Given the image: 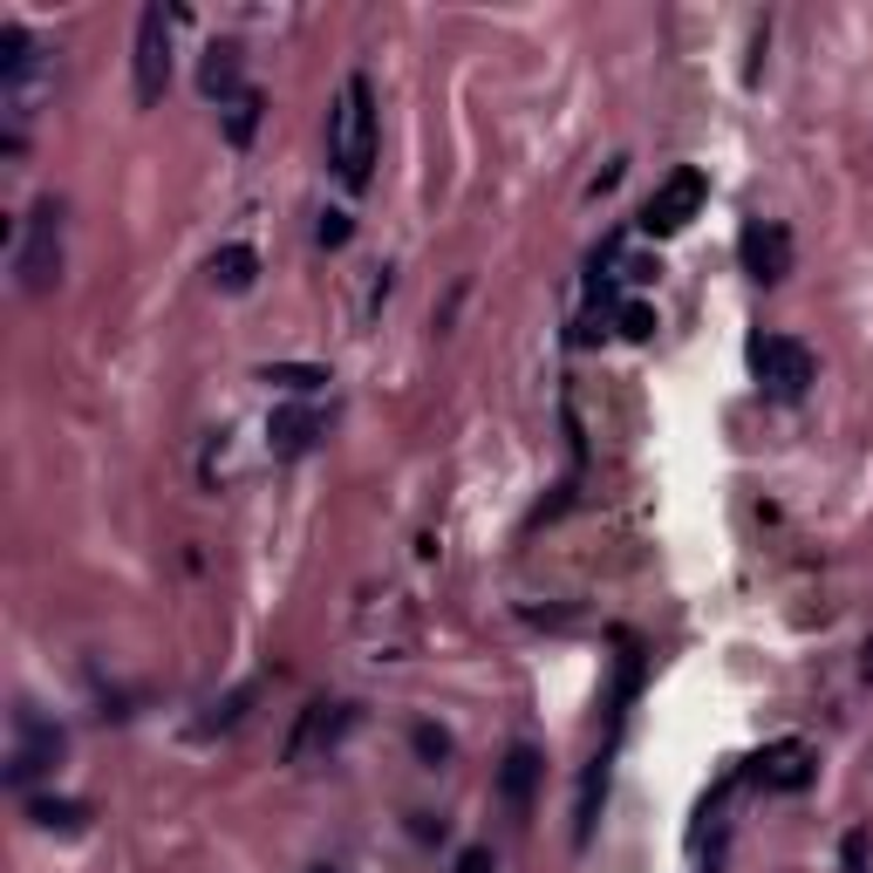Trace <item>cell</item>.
Here are the masks:
<instances>
[{"label": "cell", "mask_w": 873, "mask_h": 873, "mask_svg": "<svg viewBox=\"0 0 873 873\" xmlns=\"http://www.w3.org/2000/svg\"><path fill=\"white\" fill-rule=\"evenodd\" d=\"M260 109H266V96L260 90H246V96H232L225 103V144H253V130H260Z\"/></svg>", "instance_id": "13"}, {"label": "cell", "mask_w": 873, "mask_h": 873, "mask_svg": "<svg viewBox=\"0 0 873 873\" xmlns=\"http://www.w3.org/2000/svg\"><path fill=\"white\" fill-rule=\"evenodd\" d=\"M737 260H744V273L758 287H778L785 273H791V232L778 225V219H758V225H744V240H737Z\"/></svg>", "instance_id": "6"}, {"label": "cell", "mask_w": 873, "mask_h": 873, "mask_svg": "<svg viewBox=\"0 0 873 873\" xmlns=\"http://www.w3.org/2000/svg\"><path fill=\"white\" fill-rule=\"evenodd\" d=\"M533 785H539V750L533 744H512L505 750V771H498V791H505V806H533Z\"/></svg>", "instance_id": "9"}, {"label": "cell", "mask_w": 873, "mask_h": 873, "mask_svg": "<svg viewBox=\"0 0 873 873\" xmlns=\"http://www.w3.org/2000/svg\"><path fill=\"white\" fill-rule=\"evenodd\" d=\"M322 246H348V212H328L322 219Z\"/></svg>", "instance_id": "18"}, {"label": "cell", "mask_w": 873, "mask_h": 873, "mask_svg": "<svg viewBox=\"0 0 873 873\" xmlns=\"http://www.w3.org/2000/svg\"><path fill=\"white\" fill-rule=\"evenodd\" d=\"M28 819L49 825V832H83L90 806H75V799H28Z\"/></svg>", "instance_id": "14"}, {"label": "cell", "mask_w": 873, "mask_h": 873, "mask_svg": "<svg viewBox=\"0 0 873 873\" xmlns=\"http://www.w3.org/2000/svg\"><path fill=\"white\" fill-rule=\"evenodd\" d=\"M171 8H144L137 14V103L157 109L171 90Z\"/></svg>", "instance_id": "3"}, {"label": "cell", "mask_w": 873, "mask_h": 873, "mask_svg": "<svg viewBox=\"0 0 873 873\" xmlns=\"http://www.w3.org/2000/svg\"><path fill=\"white\" fill-rule=\"evenodd\" d=\"M417 758H423V765H444V758H451V737L436 730V724H417Z\"/></svg>", "instance_id": "17"}, {"label": "cell", "mask_w": 873, "mask_h": 873, "mask_svg": "<svg viewBox=\"0 0 873 873\" xmlns=\"http://www.w3.org/2000/svg\"><path fill=\"white\" fill-rule=\"evenodd\" d=\"M750 369H758V382L771 396H799L812 382V348L791 341V335H758L750 341Z\"/></svg>", "instance_id": "4"}, {"label": "cell", "mask_w": 873, "mask_h": 873, "mask_svg": "<svg viewBox=\"0 0 873 873\" xmlns=\"http://www.w3.org/2000/svg\"><path fill=\"white\" fill-rule=\"evenodd\" d=\"M840 853H846V873H866V832H846Z\"/></svg>", "instance_id": "20"}, {"label": "cell", "mask_w": 873, "mask_h": 873, "mask_svg": "<svg viewBox=\"0 0 873 873\" xmlns=\"http://www.w3.org/2000/svg\"><path fill=\"white\" fill-rule=\"evenodd\" d=\"M14 273H21V294H49L55 273H62V206L42 198L21 225V246H14Z\"/></svg>", "instance_id": "2"}, {"label": "cell", "mask_w": 873, "mask_h": 873, "mask_svg": "<svg viewBox=\"0 0 873 873\" xmlns=\"http://www.w3.org/2000/svg\"><path fill=\"white\" fill-rule=\"evenodd\" d=\"M328 165L348 191L369 185V165H376V103H369V75H348L335 109H328Z\"/></svg>", "instance_id": "1"}, {"label": "cell", "mask_w": 873, "mask_h": 873, "mask_svg": "<svg viewBox=\"0 0 873 873\" xmlns=\"http://www.w3.org/2000/svg\"><path fill=\"white\" fill-rule=\"evenodd\" d=\"M314 436H322V423H314V410H301V403H287V410H273V423H266V444H273V457H301Z\"/></svg>", "instance_id": "8"}, {"label": "cell", "mask_w": 873, "mask_h": 873, "mask_svg": "<svg viewBox=\"0 0 873 873\" xmlns=\"http://www.w3.org/2000/svg\"><path fill=\"white\" fill-rule=\"evenodd\" d=\"M198 90H206V96H219V103L246 96V83H240V49H232V42L206 49V69H198Z\"/></svg>", "instance_id": "10"}, {"label": "cell", "mask_w": 873, "mask_h": 873, "mask_svg": "<svg viewBox=\"0 0 873 873\" xmlns=\"http://www.w3.org/2000/svg\"><path fill=\"white\" fill-rule=\"evenodd\" d=\"M55 758H62V730L34 724V709H21V750L8 758V785H28V778H42V771H49Z\"/></svg>", "instance_id": "7"}, {"label": "cell", "mask_w": 873, "mask_h": 873, "mask_svg": "<svg viewBox=\"0 0 873 873\" xmlns=\"http://www.w3.org/2000/svg\"><path fill=\"white\" fill-rule=\"evenodd\" d=\"M860 669H866V683H873V642H866V649H860Z\"/></svg>", "instance_id": "21"}, {"label": "cell", "mask_w": 873, "mask_h": 873, "mask_svg": "<svg viewBox=\"0 0 873 873\" xmlns=\"http://www.w3.org/2000/svg\"><path fill=\"white\" fill-rule=\"evenodd\" d=\"M253 281H260V253H253V246H219V253H212V287L246 294Z\"/></svg>", "instance_id": "12"}, {"label": "cell", "mask_w": 873, "mask_h": 873, "mask_svg": "<svg viewBox=\"0 0 873 873\" xmlns=\"http://www.w3.org/2000/svg\"><path fill=\"white\" fill-rule=\"evenodd\" d=\"M614 328H621L628 341H649V335H655V307H649V301H628V307L614 314Z\"/></svg>", "instance_id": "16"}, {"label": "cell", "mask_w": 873, "mask_h": 873, "mask_svg": "<svg viewBox=\"0 0 873 873\" xmlns=\"http://www.w3.org/2000/svg\"><path fill=\"white\" fill-rule=\"evenodd\" d=\"M260 376H266V382H281V389H294V396H307V389H322V382H328V369H307V362H266Z\"/></svg>", "instance_id": "15"}, {"label": "cell", "mask_w": 873, "mask_h": 873, "mask_svg": "<svg viewBox=\"0 0 873 873\" xmlns=\"http://www.w3.org/2000/svg\"><path fill=\"white\" fill-rule=\"evenodd\" d=\"M457 873H492V846H464L457 853Z\"/></svg>", "instance_id": "19"}, {"label": "cell", "mask_w": 873, "mask_h": 873, "mask_svg": "<svg viewBox=\"0 0 873 873\" xmlns=\"http://www.w3.org/2000/svg\"><path fill=\"white\" fill-rule=\"evenodd\" d=\"M703 171H676L662 191H649V206H642V232L649 240H669V232H683L696 212H703Z\"/></svg>", "instance_id": "5"}, {"label": "cell", "mask_w": 873, "mask_h": 873, "mask_svg": "<svg viewBox=\"0 0 873 873\" xmlns=\"http://www.w3.org/2000/svg\"><path fill=\"white\" fill-rule=\"evenodd\" d=\"M758 771H765V785H771V791H806V785H812V758H806V744H778Z\"/></svg>", "instance_id": "11"}]
</instances>
